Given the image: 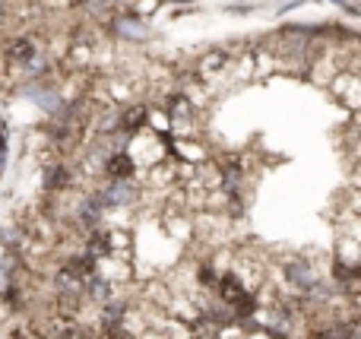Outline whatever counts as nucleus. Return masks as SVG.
Instances as JSON below:
<instances>
[{
    "label": "nucleus",
    "instance_id": "15",
    "mask_svg": "<svg viewBox=\"0 0 361 339\" xmlns=\"http://www.w3.org/2000/svg\"><path fill=\"white\" fill-rule=\"evenodd\" d=\"M174 117H180V115H187V101H180V99H174V111H171Z\"/></svg>",
    "mask_w": 361,
    "mask_h": 339
},
{
    "label": "nucleus",
    "instance_id": "1",
    "mask_svg": "<svg viewBox=\"0 0 361 339\" xmlns=\"http://www.w3.org/2000/svg\"><path fill=\"white\" fill-rule=\"evenodd\" d=\"M219 292H222V298L228 304H235L238 301L241 304V314H251V308H253V301L247 298V292H244V286H241L235 276H225L222 279V286H219Z\"/></svg>",
    "mask_w": 361,
    "mask_h": 339
},
{
    "label": "nucleus",
    "instance_id": "10",
    "mask_svg": "<svg viewBox=\"0 0 361 339\" xmlns=\"http://www.w3.org/2000/svg\"><path fill=\"white\" fill-rule=\"evenodd\" d=\"M143 117H146V111H143V108H133V111H127L124 124H127V127H140V124H143Z\"/></svg>",
    "mask_w": 361,
    "mask_h": 339
},
{
    "label": "nucleus",
    "instance_id": "13",
    "mask_svg": "<svg viewBox=\"0 0 361 339\" xmlns=\"http://www.w3.org/2000/svg\"><path fill=\"white\" fill-rule=\"evenodd\" d=\"M121 314H124V308H117V304H115V308H108V311H105V324L115 326L117 320H121Z\"/></svg>",
    "mask_w": 361,
    "mask_h": 339
},
{
    "label": "nucleus",
    "instance_id": "4",
    "mask_svg": "<svg viewBox=\"0 0 361 339\" xmlns=\"http://www.w3.org/2000/svg\"><path fill=\"white\" fill-rule=\"evenodd\" d=\"M127 200H133V188H127V184H111L99 197V203H108V206H117V203H127Z\"/></svg>",
    "mask_w": 361,
    "mask_h": 339
},
{
    "label": "nucleus",
    "instance_id": "9",
    "mask_svg": "<svg viewBox=\"0 0 361 339\" xmlns=\"http://www.w3.org/2000/svg\"><path fill=\"white\" fill-rule=\"evenodd\" d=\"M89 279H92V276H89ZM89 292H92L95 298H108V295H111V289H108V286H105V282H101V279H92Z\"/></svg>",
    "mask_w": 361,
    "mask_h": 339
},
{
    "label": "nucleus",
    "instance_id": "3",
    "mask_svg": "<svg viewBox=\"0 0 361 339\" xmlns=\"http://www.w3.org/2000/svg\"><path fill=\"white\" fill-rule=\"evenodd\" d=\"M285 276H289L295 286H301V289H314V273L308 263H289V267H285Z\"/></svg>",
    "mask_w": 361,
    "mask_h": 339
},
{
    "label": "nucleus",
    "instance_id": "14",
    "mask_svg": "<svg viewBox=\"0 0 361 339\" xmlns=\"http://www.w3.org/2000/svg\"><path fill=\"white\" fill-rule=\"evenodd\" d=\"M3 162H7V133H0V172H3Z\"/></svg>",
    "mask_w": 361,
    "mask_h": 339
},
{
    "label": "nucleus",
    "instance_id": "7",
    "mask_svg": "<svg viewBox=\"0 0 361 339\" xmlns=\"http://www.w3.org/2000/svg\"><path fill=\"white\" fill-rule=\"evenodd\" d=\"M48 188L54 190V188H67V172L64 168H51L48 172Z\"/></svg>",
    "mask_w": 361,
    "mask_h": 339
},
{
    "label": "nucleus",
    "instance_id": "11",
    "mask_svg": "<svg viewBox=\"0 0 361 339\" xmlns=\"http://www.w3.org/2000/svg\"><path fill=\"white\" fill-rule=\"evenodd\" d=\"M83 210H86V213H80V216L86 219L89 225H92L95 219H99V200H95V203H86V206H83Z\"/></svg>",
    "mask_w": 361,
    "mask_h": 339
},
{
    "label": "nucleus",
    "instance_id": "5",
    "mask_svg": "<svg viewBox=\"0 0 361 339\" xmlns=\"http://www.w3.org/2000/svg\"><path fill=\"white\" fill-rule=\"evenodd\" d=\"M108 174L111 178H127V174H133V159L131 156H115V159H108Z\"/></svg>",
    "mask_w": 361,
    "mask_h": 339
},
{
    "label": "nucleus",
    "instance_id": "12",
    "mask_svg": "<svg viewBox=\"0 0 361 339\" xmlns=\"http://www.w3.org/2000/svg\"><path fill=\"white\" fill-rule=\"evenodd\" d=\"M238 181H241V172H238V168H235V172H231V168H225V188L235 190V188H238Z\"/></svg>",
    "mask_w": 361,
    "mask_h": 339
},
{
    "label": "nucleus",
    "instance_id": "8",
    "mask_svg": "<svg viewBox=\"0 0 361 339\" xmlns=\"http://www.w3.org/2000/svg\"><path fill=\"white\" fill-rule=\"evenodd\" d=\"M54 339H89V336H86V330H83V326H60Z\"/></svg>",
    "mask_w": 361,
    "mask_h": 339
},
{
    "label": "nucleus",
    "instance_id": "2",
    "mask_svg": "<svg viewBox=\"0 0 361 339\" xmlns=\"http://www.w3.org/2000/svg\"><path fill=\"white\" fill-rule=\"evenodd\" d=\"M7 58L13 60V64H26V60L35 58V44H32L29 38H16V42H10Z\"/></svg>",
    "mask_w": 361,
    "mask_h": 339
},
{
    "label": "nucleus",
    "instance_id": "6",
    "mask_svg": "<svg viewBox=\"0 0 361 339\" xmlns=\"http://www.w3.org/2000/svg\"><path fill=\"white\" fill-rule=\"evenodd\" d=\"M108 247H111L108 235H101V231H95L92 238H89V257H95V254H108Z\"/></svg>",
    "mask_w": 361,
    "mask_h": 339
}]
</instances>
